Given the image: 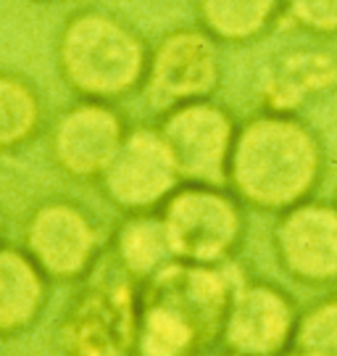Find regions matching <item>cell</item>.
Here are the masks:
<instances>
[{"label":"cell","instance_id":"7a4b0ae2","mask_svg":"<svg viewBox=\"0 0 337 356\" xmlns=\"http://www.w3.org/2000/svg\"><path fill=\"white\" fill-rule=\"evenodd\" d=\"M324 175V143L298 114L258 111L238 127L227 188L245 209L282 214L313 198Z\"/></svg>","mask_w":337,"mask_h":356},{"label":"cell","instance_id":"8992f818","mask_svg":"<svg viewBox=\"0 0 337 356\" xmlns=\"http://www.w3.org/2000/svg\"><path fill=\"white\" fill-rule=\"evenodd\" d=\"M222 76V45L198 24H182L150 45L142 92L150 108L163 114L182 103L213 98Z\"/></svg>","mask_w":337,"mask_h":356},{"label":"cell","instance_id":"5b68a950","mask_svg":"<svg viewBox=\"0 0 337 356\" xmlns=\"http://www.w3.org/2000/svg\"><path fill=\"white\" fill-rule=\"evenodd\" d=\"M158 216L174 259L190 264L235 261L248 232L245 206L227 185L182 182Z\"/></svg>","mask_w":337,"mask_h":356},{"label":"cell","instance_id":"52a82bcc","mask_svg":"<svg viewBox=\"0 0 337 356\" xmlns=\"http://www.w3.org/2000/svg\"><path fill=\"white\" fill-rule=\"evenodd\" d=\"M98 185L122 214L158 211L182 185V175L158 124L129 127Z\"/></svg>","mask_w":337,"mask_h":356},{"label":"cell","instance_id":"30bf717a","mask_svg":"<svg viewBox=\"0 0 337 356\" xmlns=\"http://www.w3.org/2000/svg\"><path fill=\"white\" fill-rule=\"evenodd\" d=\"M272 251L290 280L309 288L337 285V204L309 198L277 214Z\"/></svg>","mask_w":337,"mask_h":356},{"label":"cell","instance_id":"44dd1931","mask_svg":"<svg viewBox=\"0 0 337 356\" xmlns=\"http://www.w3.org/2000/svg\"><path fill=\"white\" fill-rule=\"evenodd\" d=\"M219 356H248V354H240V351H232V348H227V351H222Z\"/></svg>","mask_w":337,"mask_h":356},{"label":"cell","instance_id":"9a60e30c","mask_svg":"<svg viewBox=\"0 0 337 356\" xmlns=\"http://www.w3.org/2000/svg\"><path fill=\"white\" fill-rule=\"evenodd\" d=\"M195 24L219 45H250L285 19L282 0H192Z\"/></svg>","mask_w":337,"mask_h":356},{"label":"cell","instance_id":"ba28073f","mask_svg":"<svg viewBox=\"0 0 337 356\" xmlns=\"http://www.w3.org/2000/svg\"><path fill=\"white\" fill-rule=\"evenodd\" d=\"M238 127L235 114L213 98L182 103L158 114V129L172 148L182 182L227 185Z\"/></svg>","mask_w":337,"mask_h":356},{"label":"cell","instance_id":"603a6c76","mask_svg":"<svg viewBox=\"0 0 337 356\" xmlns=\"http://www.w3.org/2000/svg\"><path fill=\"white\" fill-rule=\"evenodd\" d=\"M335 204H337V201H335Z\"/></svg>","mask_w":337,"mask_h":356},{"label":"cell","instance_id":"7c38bea8","mask_svg":"<svg viewBox=\"0 0 337 356\" xmlns=\"http://www.w3.org/2000/svg\"><path fill=\"white\" fill-rule=\"evenodd\" d=\"M300 309L282 285L245 280L238 285L227 312L222 343L248 356H279L293 348Z\"/></svg>","mask_w":337,"mask_h":356},{"label":"cell","instance_id":"d6986e66","mask_svg":"<svg viewBox=\"0 0 337 356\" xmlns=\"http://www.w3.org/2000/svg\"><path fill=\"white\" fill-rule=\"evenodd\" d=\"M290 24L311 38H337V0H282Z\"/></svg>","mask_w":337,"mask_h":356},{"label":"cell","instance_id":"ffe728a7","mask_svg":"<svg viewBox=\"0 0 337 356\" xmlns=\"http://www.w3.org/2000/svg\"><path fill=\"white\" fill-rule=\"evenodd\" d=\"M279 356H306L303 351H298V348H288L285 354H279Z\"/></svg>","mask_w":337,"mask_h":356},{"label":"cell","instance_id":"7402d4cb","mask_svg":"<svg viewBox=\"0 0 337 356\" xmlns=\"http://www.w3.org/2000/svg\"><path fill=\"white\" fill-rule=\"evenodd\" d=\"M0 229H3V225H0Z\"/></svg>","mask_w":337,"mask_h":356},{"label":"cell","instance_id":"2e32d148","mask_svg":"<svg viewBox=\"0 0 337 356\" xmlns=\"http://www.w3.org/2000/svg\"><path fill=\"white\" fill-rule=\"evenodd\" d=\"M111 256L116 267L140 285L161 272L166 264H172L174 254L169 248L158 211L124 214V222L113 232Z\"/></svg>","mask_w":337,"mask_h":356},{"label":"cell","instance_id":"6da1fadb","mask_svg":"<svg viewBox=\"0 0 337 356\" xmlns=\"http://www.w3.org/2000/svg\"><path fill=\"white\" fill-rule=\"evenodd\" d=\"M243 280L235 261L166 264L140 285L138 356H206L222 343L227 312Z\"/></svg>","mask_w":337,"mask_h":356},{"label":"cell","instance_id":"ac0fdd59","mask_svg":"<svg viewBox=\"0 0 337 356\" xmlns=\"http://www.w3.org/2000/svg\"><path fill=\"white\" fill-rule=\"evenodd\" d=\"M293 348L306 356H337V291L300 312Z\"/></svg>","mask_w":337,"mask_h":356},{"label":"cell","instance_id":"9c48e42d","mask_svg":"<svg viewBox=\"0 0 337 356\" xmlns=\"http://www.w3.org/2000/svg\"><path fill=\"white\" fill-rule=\"evenodd\" d=\"M24 251L48 280H85L103 254V235L98 222L85 206L69 198H50L24 225Z\"/></svg>","mask_w":337,"mask_h":356},{"label":"cell","instance_id":"3957f363","mask_svg":"<svg viewBox=\"0 0 337 356\" xmlns=\"http://www.w3.org/2000/svg\"><path fill=\"white\" fill-rule=\"evenodd\" d=\"M150 45L122 16L82 8L58 35V69L79 98L116 103L142 90Z\"/></svg>","mask_w":337,"mask_h":356},{"label":"cell","instance_id":"277c9868","mask_svg":"<svg viewBox=\"0 0 337 356\" xmlns=\"http://www.w3.org/2000/svg\"><path fill=\"white\" fill-rule=\"evenodd\" d=\"M140 282L113 267L85 282L58 322L63 356H138Z\"/></svg>","mask_w":337,"mask_h":356},{"label":"cell","instance_id":"4fadbf2b","mask_svg":"<svg viewBox=\"0 0 337 356\" xmlns=\"http://www.w3.org/2000/svg\"><path fill=\"white\" fill-rule=\"evenodd\" d=\"M337 90V53L324 45H295L272 56L258 74L261 111L300 114Z\"/></svg>","mask_w":337,"mask_h":356},{"label":"cell","instance_id":"e0dca14e","mask_svg":"<svg viewBox=\"0 0 337 356\" xmlns=\"http://www.w3.org/2000/svg\"><path fill=\"white\" fill-rule=\"evenodd\" d=\"M42 127V101L24 76L0 72V151L32 140Z\"/></svg>","mask_w":337,"mask_h":356},{"label":"cell","instance_id":"5bb4252c","mask_svg":"<svg viewBox=\"0 0 337 356\" xmlns=\"http://www.w3.org/2000/svg\"><path fill=\"white\" fill-rule=\"evenodd\" d=\"M48 275L24 248L0 245V338L26 332L45 312Z\"/></svg>","mask_w":337,"mask_h":356},{"label":"cell","instance_id":"8fae6325","mask_svg":"<svg viewBox=\"0 0 337 356\" xmlns=\"http://www.w3.org/2000/svg\"><path fill=\"white\" fill-rule=\"evenodd\" d=\"M129 132L116 103L79 98L50 129V159L66 177L98 182Z\"/></svg>","mask_w":337,"mask_h":356}]
</instances>
